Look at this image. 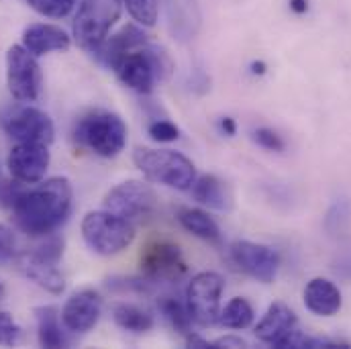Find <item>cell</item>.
I'll use <instances>...</instances> for the list:
<instances>
[{"instance_id": "6da1fadb", "label": "cell", "mask_w": 351, "mask_h": 349, "mask_svg": "<svg viewBox=\"0 0 351 349\" xmlns=\"http://www.w3.org/2000/svg\"><path fill=\"white\" fill-rule=\"evenodd\" d=\"M72 186L68 178H49L21 190L10 206L16 227L31 237L51 235L70 215Z\"/></svg>"}, {"instance_id": "7a4b0ae2", "label": "cell", "mask_w": 351, "mask_h": 349, "mask_svg": "<svg viewBox=\"0 0 351 349\" xmlns=\"http://www.w3.org/2000/svg\"><path fill=\"white\" fill-rule=\"evenodd\" d=\"M74 139L100 158H117L127 145V125L114 112L92 110L78 121Z\"/></svg>"}, {"instance_id": "3957f363", "label": "cell", "mask_w": 351, "mask_h": 349, "mask_svg": "<svg viewBox=\"0 0 351 349\" xmlns=\"http://www.w3.org/2000/svg\"><path fill=\"white\" fill-rule=\"evenodd\" d=\"M133 162L147 180L164 184L168 188L190 190V186L196 180L194 164L184 154L174 149L137 147L133 154Z\"/></svg>"}, {"instance_id": "277c9868", "label": "cell", "mask_w": 351, "mask_h": 349, "mask_svg": "<svg viewBox=\"0 0 351 349\" xmlns=\"http://www.w3.org/2000/svg\"><path fill=\"white\" fill-rule=\"evenodd\" d=\"M82 237L98 256H117L135 239V225L110 210H92L82 221Z\"/></svg>"}, {"instance_id": "5b68a950", "label": "cell", "mask_w": 351, "mask_h": 349, "mask_svg": "<svg viewBox=\"0 0 351 349\" xmlns=\"http://www.w3.org/2000/svg\"><path fill=\"white\" fill-rule=\"evenodd\" d=\"M114 72L127 88L139 94H149L154 90L156 80H166L170 76L172 64H170V58L162 49L147 43L127 53L119 62Z\"/></svg>"}, {"instance_id": "8992f818", "label": "cell", "mask_w": 351, "mask_h": 349, "mask_svg": "<svg viewBox=\"0 0 351 349\" xmlns=\"http://www.w3.org/2000/svg\"><path fill=\"white\" fill-rule=\"evenodd\" d=\"M123 6V0H82L72 27L76 43L92 53L121 19Z\"/></svg>"}, {"instance_id": "52a82bcc", "label": "cell", "mask_w": 351, "mask_h": 349, "mask_svg": "<svg viewBox=\"0 0 351 349\" xmlns=\"http://www.w3.org/2000/svg\"><path fill=\"white\" fill-rule=\"evenodd\" d=\"M156 192L149 184L141 180H127L117 184L104 196V208L135 223L147 221L156 213Z\"/></svg>"}, {"instance_id": "ba28073f", "label": "cell", "mask_w": 351, "mask_h": 349, "mask_svg": "<svg viewBox=\"0 0 351 349\" xmlns=\"http://www.w3.org/2000/svg\"><path fill=\"white\" fill-rule=\"evenodd\" d=\"M223 290L225 280L217 272H200L188 282L186 306L194 323L202 327H213L219 323Z\"/></svg>"}, {"instance_id": "9c48e42d", "label": "cell", "mask_w": 351, "mask_h": 349, "mask_svg": "<svg viewBox=\"0 0 351 349\" xmlns=\"http://www.w3.org/2000/svg\"><path fill=\"white\" fill-rule=\"evenodd\" d=\"M6 84L14 100L35 102L41 92V68L37 56L25 45H12L6 51Z\"/></svg>"}, {"instance_id": "30bf717a", "label": "cell", "mask_w": 351, "mask_h": 349, "mask_svg": "<svg viewBox=\"0 0 351 349\" xmlns=\"http://www.w3.org/2000/svg\"><path fill=\"white\" fill-rule=\"evenodd\" d=\"M2 129L16 143L49 145L56 135L53 121L47 112L35 106H19L2 117Z\"/></svg>"}, {"instance_id": "8fae6325", "label": "cell", "mask_w": 351, "mask_h": 349, "mask_svg": "<svg viewBox=\"0 0 351 349\" xmlns=\"http://www.w3.org/2000/svg\"><path fill=\"white\" fill-rule=\"evenodd\" d=\"M229 258L241 272L263 284L274 282L280 267V254L269 245L254 241H235L229 248Z\"/></svg>"}, {"instance_id": "7c38bea8", "label": "cell", "mask_w": 351, "mask_h": 349, "mask_svg": "<svg viewBox=\"0 0 351 349\" xmlns=\"http://www.w3.org/2000/svg\"><path fill=\"white\" fill-rule=\"evenodd\" d=\"M49 162H51L49 145L16 143L6 158V168L12 180L21 184H37L45 178Z\"/></svg>"}, {"instance_id": "4fadbf2b", "label": "cell", "mask_w": 351, "mask_h": 349, "mask_svg": "<svg viewBox=\"0 0 351 349\" xmlns=\"http://www.w3.org/2000/svg\"><path fill=\"white\" fill-rule=\"evenodd\" d=\"M143 276L152 282H174L186 274V262L182 250L170 241L149 243L141 254Z\"/></svg>"}, {"instance_id": "5bb4252c", "label": "cell", "mask_w": 351, "mask_h": 349, "mask_svg": "<svg viewBox=\"0 0 351 349\" xmlns=\"http://www.w3.org/2000/svg\"><path fill=\"white\" fill-rule=\"evenodd\" d=\"M102 313V298L94 290H80L62 309V321L70 333H88L96 327Z\"/></svg>"}, {"instance_id": "9a60e30c", "label": "cell", "mask_w": 351, "mask_h": 349, "mask_svg": "<svg viewBox=\"0 0 351 349\" xmlns=\"http://www.w3.org/2000/svg\"><path fill=\"white\" fill-rule=\"evenodd\" d=\"M147 43L149 41H147V35L143 33V29H139L137 25H127L119 33L106 37L92 53L104 68L114 70L127 53H131Z\"/></svg>"}, {"instance_id": "2e32d148", "label": "cell", "mask_w": 351, "mask_h": 349, "mask_svg": "<svg viewBox=\"0 0 351 349\" xmlns=\"http://www.w3.org/2000/svg\"><path fill=\"white\" fill-rule=\"evenodd\" d=\"M296 315L290 306H286L284 302H274L265 315L262 317V321L256 327V335L258 339L274 346V348H284L286 339L296 331Z\"/></svg>"}, {"instance_id": "e0dca14e", "label": "cell", "mask_w": 351, "mask_h": 349, "mask_svg": "<svg viewBox=\"0 0 351 349\" xmlns=\"http://www.w3.org/2000/svg\"><path fill=\"white\" fill-rule=\"evenodd\" d=\"M23 45L33 53V56H47L53 51H66L72 45L70 35L56 25H47V23H39V25H31L29 29H25L23 33Z\"/></svg>"}, {"instance_id": "ac0fdd59", "label": "cell", "mask_w": 351, "mask_h": 349, "mask_svg": "<svg viewBox=\"0 0 351 349\" xmlns=\"http://www.w3.org/2000/svg\"><path fill=\"white\" fill-rule=\"evenodd\" d=\"M58 263L60 262H53L35 252H29L21 258V269L29 280H33L43 290H47L51 294H62L66 288V280H64Z\"/></svg>"}, {"instance_id": "d6986e66", "label": "cell", "mask_w": 351, "mask_h": 349, "mask_svg": "<svg viewBox=\"0 0 351 349\" xmlns=\"http://www.w3.org/2000/svg\"><path fill=\"white\" fill-rule=\"evenodd\" d=\"M304 306L317 317H333L341 309V292L327 278H313L304 288Z\"/></svg>"}, {"instance_id": "ffe728a7", "label": "cell", "mask_w": 351, "mask_h": 349, "mask_svg": "<svg viewBox=\"0 0 351 349\" xmlns=\"http://www.w3.org/2000/svg\"><path fill=\"white\" fill-rule=\"evenodd\" d=\"M35 319H37V339L39 346L47 349L68 348V329L62 321V315L56 306H39L35 309Z\"/></svg>"}, {"instance_id": "44dd1931", "label": "cell", "mask_w": 351, "mask_h": 349, "mask_svg": "<svg viewBox=\"0 0 351 349\" xmlns=\"http://www.w3.org/2000/svg\"><path fill=\"white\" fill-rule=\"evenodd\" d=\"M192 190V198L208 208L215 210H229L231 208V194L227 190V186L213 174H204L194 180V184L190 186Z\"/></svg>"}, {"instance_id": "7402d4cb", "label": "cell", "mask_w": 351, "mask_h": 349, "mask_svg": "<svg viewBox=\"0 0 351 349\" xmlns=\"http://www.w3.org/2000/svg\"><path fill=\"white\" fill-rule=\"evenodd\" d=\"M178 221L180 225L192 233L194 237L198 239H204L208 243H219L221 241V229L219 225L200 208H190V206H184L178 210Z\"/></svg>"}, {"instance_id": "603a6c76", "label": "cell", "mask_w": 351, "mask_h": 349, "mask_svg": "<svg viewBox=\"0 0 351 349\" xmlns=\"http://www.w3.org/2000/svg\"><path fill=\"white\" fill-rule=\"evenodd\" d=\"M112 319L117 327L131 333H145L154 327V315H149L137 304H127V302L117 304L112 309Z\"/></svg>"}, {"instance_id": "cb8c5ba5", "label": "cell", "mask_w": 351, "mask_h": 349, "mask_svg": "<svg viewBox=\"0 0 351 349\" xmlns=\"http://www.w3.org/2000/svg\"><path fill=\"white\" fill-rule=\"evenodd\" d=\"M252 323H254V306L241 296L229 300L219 315V325L227 329H247Z\"/></svg>"}, {"instance_id": "d4e9b609", "label": "cell", "mask_w": 351, "mask_h": 349, "mask_svg": "<svg viewBox=\"0 0 351 349\" xmlns=\"http://www.w3.org/2000/svg\"><path fill=\"white\" fill-rule=\"evenodd\" d=\"M158 306H160V313L166 317V321L174 327L178 333H182V335L190 333V325L194 321L190 317V311H188L186 302H180L174 296H162Z\"/></svg>"}, {"instance_id": "484cf974", "label": "cell", "mask_w": 351, "mask_h": 349, "mask_svg": "<svg viewBox=\"0 0 351 349\" xmlns=\"http://www.w3.org/2000/svg\"><path fill=\"white\" fill-rule=\"evenodd\" d=\"M133 21L143 27H154L158 21V0H123Z\"/></svg>"}, {"instance_id": "4316f807", "label": "cell", "mask_w": 351, "mask_h": 349, "mask_svg": "<svg viewBox=\"0 0 351 349\" xmlns=\"http://www.w3.org/2000/svg\"><path fill=\"white\" fill-rule=\"evenodd\" d=\"M152 280L149 278H125V276H117L110 278L106 282L108 290L119 292V294H147L152 290Z\"/></svg>"}, {"instance_id": "83f0119b", "label": "cell", "mask_w": 351, "mask_h": 349, "mask_svg": "<svg viewBox=\"0 0 351 349\" xmlns=\"http://www.w3.org/2000/svg\"><path fill=\"white\" fill-rule=\"evenodd\" d=\"M27 2L33 10H37L43 16L62 19L72 12L76 0H27Z\"/></svg>"}, {"instance_id": "f1b7e54d", "label": "cell", "mask_w": 351, "mask_h": 349, "mask_svg": "<svg viewBox=\"0 0 351 349\" xmlns=\"http://www.w3.org/2000/svg\"><path fill=\"white\" fill-rule=\"evenodd\" d=\"M23 339V329L21 325L12 319L10 313L0 311V346L2 348H14Z\"/></svg>"}, {"instance_id": "f546056e", "label": "cell", "mask_w": 351, "mask_h": 349, "mask_svg": "<svg viewBox=\"0 0 351 349\" xmlns=\"http://www.w3.org/2000/svg\"><path fill=\"white\" fill-rule=\"evenodd\" d=\"M149 137L158 143H170L180 137V129L170 121H154L147 129Z\"/></svg>"}, {"instance_id": "4dcf8cb0", "label": "cell", "mask_w": 351, "mask_h": 349, "mask_svg": "<svg viewBox=\"0 0 351 349\" xmlns=\"http://www.w3.org/2000/svg\"><path fill=\"white\" fill-rule=\"evenodd\" d=\"M254 141L267 149V152H284V141L282 137L274 131V129H267V127H260L254 131Z\"/></svg>"}, {"instance_id": "1f68e13d", "label": "cell", "mask_w": 351, "mask_h": 349, "mask_svg": "<svg viewBox=\"0 0 351 349\" xmlns=\"http://www.w3.org/2000/svg\"><path fill=\"white\" fill-rule=\"evenodd\" d=\"M16 254V237L10 227L0 223V263L10 262Z\"/></svg>"}, {"instance_id": "d6a6232c", "label": "cell", "mask_w": 351, "mask_h": 349, "mask_svg": "<svg viewBox=\"0 0 351 349\" xmlns=\"http://www.w3.org/2000/svg\"><path fill=\"white\" fill-rule=\"evenodd\" d=\"M217 348H247V341H243L241 337L227 335V337H221V339L213 341V349Z\"/></svg>"}, {"instance_id": "836d02e7", "label": "cell", "mask_w": 351, "mask_h": 349, "mask_svg": "<svg viewBox=\"0 0 351 349\" xmlns=\"http://www.w3.org/2000/svg\"><path fill=\"white\" fill-rule=\"evenodd\" d=\"M221 129H223V133H225V135H229V137H233V135H235V131H237L235 121H233L231 117H223V119H221Z\"/></svg>"}, {"instance_id": "e575fe53", "label": "cell", "mask_w": 351, "mask_h": 349, "mask_svg": "<svg viewBox=\"0 0 351 349\" xmlns=\"http://www.w3.org/2000/svg\"><path fill=\"white\" fill-rule=\"evenodd\" d=\"M290 10L296 14H304L308 10V0H290Z\"/></svg>"}, {"instance_id": "d590c367", "label": "cell", "mask_w": 351, "mask_h": 349, "mask_svg": "<svg viewBox=\"0 0 351 349\" xmlns=\"http://www.w3.org/2000/svg\"><path fill=\"white\" fill-rule=\"evenodd\" d=\"M252 74H256V76L265 74V64H263V62H254V64H252Z\"/></svg>"}, {"instance_id": "8d00e7d4", "label": "cell", "mask_w": 351, "mask_h": 349, "mask_svg": "<svg viewBox=\"0 0 351 349\" xmlns=\"http://www.w3.org/2000/svg\"><path fill=\"white\" fill-rule=\"evenodd\" d=\"M2 294H4V288H2V284H0V298H2Z\"/></svg>"}]
</instances>
